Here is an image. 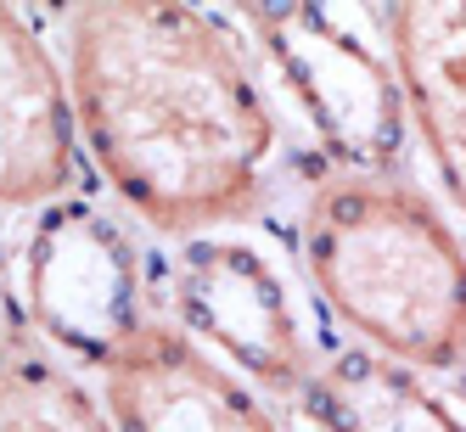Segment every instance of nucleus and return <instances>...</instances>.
Wrapping results in <instances>:
<instances>
[{"instance_id": "obj_9", "label": "nucleus", "mask_w": 466, "mask_h": 432, "mask_svg": "<svg viewBox=\"0 0 466 432\" xmlns=\"http://www.w3.org/2000/svg\"><path fill=\"white\" fill-rule=\"evenodd\" d=\"M304 410L320 432H466V421L410 365L377 348H343L309 371Z\"/></svg>"}, {"instance_id": "obj_8", "label": "nucleus", "mask_w": 466, "mask_h": 432, "mask_svg": "<svg viewBox=\"0 0 466 432\" xmlns=\"http://www.w3.org/2000/svg\"><path fill=\"white\" fill-rule=\"evenodd\" d=\"M393 79L432 152L450 203L466 214V0H405L382 6Z\"/></svg>"}, {"instance_id": "obj_7", "label": "nucleus", "mask_w": 466, "mask_h": 432, "mask_svg": "<svg viewBox=\"0 0 466 432\" xmlns=\"http://www.w3.org/2000/svg\"><path fill=\"white\" fill-rule=\"evenodd\" d=\"M74 180V102L40 35L0 6V203H51Z\"/></svg>"}, {"instance_id": "obj_1", "label": "nucleus", "mask_w": 466, "mask_h": 432, "mask_svg": "<svg viewBox=\"0 0 466 432\" xmlns=\"http://www.w3.org/2000/svg\"><path fill=\"white\" fill-rule=\"evenodd\" d=\"M68 102L113 191L157 230L253 208L276 118L225 28L169 0H102L68 17Z\"/></svg>"}, {"instance_id": "obj_3", "label": "nucleus", "mask_w": 466, "mask_h": 432, "mask_svg": "<svg viewBox=\"0 0 466 432\" xmlns=\"http://www.w3.org/2000/svg\"><path fill=\"white\" fill-rule=\"evenodd\" d=\"M264 56L298 95L343 175H388L405 152V95L393 68L331 6H242Z\"/></svg>"}, {"instance_id": "obj_11", "label": "nucleus", "mask_w": 466, "mask_h": 432, "mask_svg": "<svg viewBox=\"0 0 466 432\" xmlns=\"http://www.w3.org/2000/svg\"><path fill=\"white\" fill-rule=\"evenodd\" d=\"M6 326H12V315H6V292H0V348H6Z\"/></svg>"}, {"instance_id": "obj_10", "label": "nucleus", "mask_w": 466, "mask_h": 432, "mask_svg": "<svg viewBox=\"0 0 466 432\" xmlns=\"http://www.w3.org/2000/svg\"><path fill=\"white\" fill-rule=\"evenodd\" d=\"M0 432H118L96 393L40 354L0 359Z\"/></svg>"}, {"instance_id": "obj_6", "label": "nucleus", "mask_w": 466, "mask_h": 432, "mask_svg": "<svg viewBox=\"0 0 466 432\" xmlns=\"http://www.w3.org/2000/svg\"><path fill=\"white\" fill-rule=\"evenodd\" d=\"M107 416L118 432H281L237 377L169 326H141L107 365Z\"/></svg>"}, {"instance_id": "obj_2", "label": "nucleus", "mask_w": 466, "mask_h": 432, "mask_svg": "<svg viewBox=\"0 0 466 432\" xmlns=\"http://www.w3.org/2000/svg\"><path fill=\"white\" fill-rule=\"evenodd\" d=\"M304 270L377 354L421 371L466 359V247L421 191L338 175L304 214Z\"/></svg>"}, {"instance_id": "obj_5", "label": "nucleus", "mask_w": 466, "mask_h": 432, "mask_svg": "<svg viewBox=\"0 0 466 432\" xmlns=\"http://www.w3.org/2000/svg\"><path fill=\"white\" fill-rule=\"evenodd\" d=\"M175 304L191 337L214 343L230 365L264 387H304L315 359L304 343V326L292 315V297L281 276L253 253L248 242H191L180 253V281H175Z\"/></svg>"}, {"instance_id": "obj_4", "label": "nucleus", "mask_w": 466, "mask_h": 432, "mask_svg": "<svg viewBox=\"0 0 466 432\" xmlns=\"http://www.w3.org/2000/svg\"><path fill=\"white\" fill-rule=\"evenodd\" d=\"M28 309L74 359L113 365L141 337V258L90 203H51L28 242Z\"/></svg>"}]
</instances>
